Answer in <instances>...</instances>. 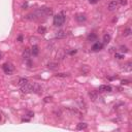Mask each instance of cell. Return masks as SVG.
Masks as SVG:
<instances>
[{"mask_svg":"<svg viewBox=\"0 0 132 132\" xmlns=\"http://www.w3.org/2000/svg\"><path fill=\"white\" fill-rule=\"evenodd\" d=\"M36 18H41V17H48V15H53V9L51 7H40V8H37L34 10L33 12Z\"/></svg>","mask_w":132,"mask_h":132,"instance_id":"1","label":"cell"},{"mask_svg":"<svg viewBox=\"0 0 132 132\" xmlns=\"http://www.w3.org/2000/svg\"><path fill=\"white\" fill-rule=\"evenodd\" d=\"M65 19H66V17H65V15H64V12H61V14H58L54 17L53 23L56 27H61V26L65 23Z\"/></svg>","mask_w":132,"mask_h":132,"instance_id":"2","label":"cell"},{"mask_svg":"<svg viewBox=\"0 0 132 132\" xmlns=\"http://www.w3.org/2000/svg\"><path fill=\"white\" fill-rule=\"evenodd\" d=\"M2 69H3L5 74L10 75V74H12V72H14L15 67H14V65H12L11 63H4L3 65H2Z\"/></svg>","mask_w":132,"mask_h":132,"instance_id":"3","label":"cell"},{"mask_svg":"<svg viewBox=\"0 0 132 132\" xmlns=\"http://www.w3.org/2000/svg\"><path fill=\"white\" fill-rule=\"evenodd\" d=\"M98 90H99L100 92H112L113 91V88L110 87L109 85H101Z\"/></svg>","mask_w":132,"mask_h":132,"instance_id":"4","label":"cell"},{"mask_svg":"<svg viewBox=\"0 0 132 132\" xmlns=\"http://www.w3.org/2000/svg\"><path fill=\"white\" fill-rule=\"evenodd\" d=\"M102 49H103V43H101V42H95L92 45V51H94V52H98V51L102 50Z\"/></svg>","mask_w":132,"mask_h":132,"instance_id":"5","label":"cell"},{"mask_svg":"<svg viewBox=\"0 0 132 132\" xmlns=\"http://www.w3.org/2000/svg\"><path fill=\"white\" fill-rule=\"evenodd\" d=\"M118 1L117 0H113V1H110L109 2V4H108V10H110V11H113V10H115L116 8H117V6H118Z\"/></svg>","mask_w":132,"mask_h":132,"instance_id":"6","label":"cell"},{"mask_svg":"<svg viewBox=\"0 0 132 132\" xmlns=\"http://www.w3.org/2000/svg\"><path fill=\"white\" fill-rule=\"evenodd\" d=\"M66 36H67V33L65 32V31L60 30V31H58V32H57L55 38H58V39H60V38H65Z\"/></svg>","mask_w":132,"mask_h":132,"instance_id":"7","label":"cell"},{"mask_svg":"<svg viewBox=\"0 0 132 132\" xmlns=\"http://www.w3.org/2000/svg\"><path fill=\"white\" fill-rule=\"evenodd\" d=\"M30 53H31V55H32V56H37L38 53H39L38 46L37 45H33L32 49H31V51H30Z\"/></svg>","mask_w":132,"mask_h":132,"instance_id":"8","label":"cell"},{"mask_svg":"<svg viewBox=\"0 0 132 132\" xmlns=\"http://www.w3.org/2000/svg\"><path fill=\"white\" fill-rule=\"evenodd\" d=\"M124 67H122V69L124 71H131L132 70V63L131 62H128L127 64H125V65H123Z\"/></svg>","mask_w":132,"mask_h":132,"instance_id":"9","label":"cell"},{"mask_svg":"<svg viewBox=\"0 0 132 132\" xmlns=\"http://www.w3.org/2000/svg\"><path fill=\"white\" fill-rule=\"evenodd\" d=\"M30 55H31V53H30V50H29V49H25V51L23 52V58H24V60L30 59V58H29Z\"/></svg>","mask_w":132,"mask_h":132,"instance_id":"10","label":"cell"},{"mask_svg":"<svg viewBox=\"0 0 132 132\" xmlns=\"http://www.w3.org/2000/svg\"><path fill=\"white\" fill-rule=\"evenodd\" d=\"M88 127V124L87 123H79L77 124V126H76V129L77 130H85V129H87Z\"/></svg>","mask_w":132,"mask_h":132,"instance_id":"11","label":"cell"},{"mask_svg":"<svg viewBox=\"0 0 132 132\" xmlns=\"http://www.w3.org/2000/svg\"><path fill=\"white\" fill-rule=\"evenodd\" d=\"M75 19H76V21L79 23H83V22H85V21H86L87 18H86V15H82L81 14V15H77L76 17H75Z\"/></svg>","mask_w":132,"mask_h":132,"instance_id":"12","label":"cell"},{"mask_svg":"<svg viewBox=\"0 0 132 132\" xmlns=\"http://www.w3.org/2000/svg\"><path fill=\"white\" fill-rule=\"evenodd\" d=\"M87 39H88V41H96L97 40V35L95 34V33H90V34L88 35Z\"/></svg>","mask_w":132,"mask_h":132,"instance_id":"13","label":"cell"},{"mask_svg":"<svg viewBox=\"0 0 132 132\" xmlns=\"http://www.w3.org/2000/svg\"><path fill=\"white\" fill-rule=\"evenodd\" d=\"M29 83V79H26V77H21V79H19V85L20 86H24V85L28 84Z\"/></svg>","mask_w":132,"mask_h":132,"instance_id":"14","label":"cell"},{"mask_svg":"<svg viewBox=\"0 0 132 132\" xmlns=\"http://www.w3.org/2000/svg\"><path fill=\"white\" fill-rule=\"evenodd\" d=\"M89 96L92 99V101H95V100L97 99V92H95V91L89 92Z\"/></svg>","mask_w":132,"mask_h":132,"instance_id":"15","label":"cell"},{"mask_svg":"<svg viewBox=\"0 0 132 132\" xmlns=\"http://www.w3.org/2000/svg\"><path fill=\"white\" fill-rule=\"evenodd\" d=\"M37 32L39 33V34H45L46 33V28L43 27V26H39V27L37 28Z\"/></svg>","mask_w":132,"mask_h":132,"instance_id":"16","label":"cell"},{"mask_svg":"<svg viewBox=\"0 0 132 132\" xmlns=\"http://www.w3.org/2000/svg\"><path fill=\"white\" fill-rule=\"evenodd\" d=\"M110 38H112V36H110L109 34H105L104 36H103V42H104V43H108L110 41Z\"/></svg>","mask_w":132,"mask_h":132,"instance_id":"17","label":"cell"},{"mask_svg":"<svg viewBox=\"0 0 132 132\" xmlns=\"http://www.w3.org/2000/svg\"><path fill=\"white\" fill-rule=\"evenodd\" d=\"M57 66H58V64H57V63H54V62H51V63L48 64V67H49L50 69H56Z\"/></svg>","mask_w":132,"mask_h":132,"instance_id":"18","label":"cell"},{"mask_svg":"<svg viewBox=\"0 0 132 132\" xmlns=\"http://www.w3.org/2000/svg\"><path fill=\"white\" fill-rule=\"evenodd\" d=\"M26 19H27V20H33V21H34V20L37 19V18H36V15L32 12V14H29V15H28L27 17H26Z\"/></svg>","mask_w":132,"mask_h":132,"instance_id":"19","label":"cell"},{"mask_svg":"<svg viewBox=\"0 0 132 132\" xmlns=\"http://www.w3.org/2000/svg\"><path fill=\"white\" fill-rule=\"evenodd\" d=\"M128 48L127 46H125V45H121L120 46V52L121 53H128Z\"/></svg>","mask_w":132,"mask_h":132,"instance_id":"20","label":"cell"},{"mask_svg":"<svg viewBox=\"0 0 132 132\" xmlns=\"http://www.w3.org/2000/svg\"><path fill=\"white\" fill-rule=\"evenodd\" d=\"M131 34V29L130 28H126L125 31H124V33H123V35L124 36H129Z\"/></svg>","mask_w":132,"mask_h":132,"instance_id":"21","label":"cell"},{"mask_svg":"<svg viewBox=\"0 0 132 132\" xmlns=\"http://www.w3.org/2000/svg\"><path fill=\"white\" fill-rule=\"evenodd\" d=\"M68 75H69L68 73H57L56 74L57 77H67Z\"/></svg>","mask_w":132,"mask_h":132,"instance_id":"22","label":"cell"},{"mask_svg":"<svg viewBox=\"0 0 132 132\" xmlns=\"http://www.w3.org/2000/svg\"><path fill=\"white\" fill-rule=\"evenodd\" d=\"M115 57L117 59H123L124 55H123V54H120V53H115Z\"/></svg>","mask_w":132,"mask_h":132,"instance_id":"23","label":"cell"},{"mask_svg":"<svg viewBox=\"0 0 132 132\" xmlns=\"http://www.w3.org/2000/svg\"><path fill=\"white\" fill-rule=\"evenodd\" d=\"M118 3H120L121 5H126L127 4V0H117Z\"/></svg>","mask_w":132,"mask_h":132,"instance_id":"24","label":"cell"},{"mask_svg":"<svg viewBox=\"0 0 132 132\" xmlns=\"http://www.w3.org/2000/svg\"><path fill=\"white\" fill-rule=\"evenodd\" d=\"M121 84H122V85H129V84H130V82L127 81V79H124V81L121 82Z\"/></svg>","mask_w":132,"mask_h":132,"instance_id":"25","label":"cell"},{"mask_svg":"<svg viewBox=\"0 0 132 132\" xmlns=\"http://www.w3.org/2000/svg\"><path fill=\"white\" fill-rule=\"evenodd\" d=\"M43 101H45V103H46V102H51V101H52V97H45Z\"/></svg>","mask_w":132,"mask_h":132,"instance_id":"26","label":"cell"},{"mask_svg":"<svg viewBox=\"0 0 132 132\" xmlns=\"http://www.w3.org/2000/svg\"><path fill=\"white\" fill-rule=\"evenodd\" d=\"M76 50H72V51H70V52H68V54L69 55H74V54H76Z\"/></svg>","mask_w":132,"mask_h":132,"instance_id":"27","label":"cell"},{"mask_svg":"<svg viewBox=\"0 0 132 132\" xmlns=\"http://www.w3.org/2000/svg\"><path fill=\"white\" fill-rule=\"evenodd\" d=\"M89 2L91 4H96L97 2H98V0H89Z\"/></svg>","mask_w":132,"mask_h":132,"instance_id":"28","label":"cell"},{"mask_svg":"<svg viewBox=\"0 0 132 132\" xmlns=\"http://www.w3.org/2000/svg\"><path fill=\"white\" fill-rule=\"evenodd\" d=\"M22 7H23V8H27V7H28V2H25V3H23V5H22Z\"/></svg>","mask_w":132,"mask_h":132,"instance_id":"29","label":"cell"},{"mask_svg":"<svg viewBox=\"0 0 132 132\" xmlns=\"http://www.w3.org/2000/svg\"><path fill=\"white\" fill-rule=\"evenodd\" d=\"M33 116H34V113H32V112H29V113H28V117H29V118H32Z\"/></svg>","mask_w":132,"mask_h":132,"instance_id":"30","label":"cell"},{"mask_svg":"<svg viewBox=\"0 0 132 132\" xmlns=\"http://www.w3.org/2000/svg\"><path fill=\"white\" fill-rule=\"evenodd\" d=\"M30 121V119H28V118H23L22 119V122H29Z\"/></svg>","mask_w":132,"mask_h":132,"instance_id":"31","label":"cell"},{"mask_svg":"<svg viewBox=\"0 0 132 132\" xmlns=\"http://www.w3.org/2000/svg\"><path fill=\"white\" fill-rule=\"evenodd\" d=\"M18 41H23V35H20L18 37Z\"/></svg>","mask_w":132,"mask_h":132,"instance_id":"32","label":"cell"},{"mask_svg":"<svg viewBox=\"0 0 132 132\" xmlns=\"http://www.w3.org/2000/svg\"><path fill=\"white\" fill-rule=\"evenodd\" d=\"M1 59H2V53L0 52V60H1Z\"/></svg>","mask_w":132,"mask_h":132,"instance_id":"33","label":"cell"},{"mask_svg":"<svg viewBox=\"0 0 132 132\" xmlns=\"http://www.w3.org/2000/svg\"><path fill=\"white\" fill-rule=\"evenodd\" d=\"M1 119H2V117H1V113H0V122H1Z\"/></svg>","mask_w":132,"mask_h":132,"instance_id":"34","label":"cell"}]
</instances>
